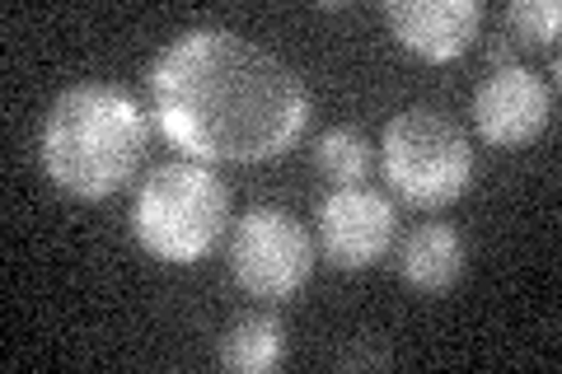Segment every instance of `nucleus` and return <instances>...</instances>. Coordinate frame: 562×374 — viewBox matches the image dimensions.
I'll use <instances>...</instances> for the list:
<instances>
[{"mask_svg": "<svg viewBox=\"0 0 562 374\" xmlns=\"http://www.w3.org/2000/svg\"><path fill=\"white\" fill-rule=\"evenodd\" d=\"M286 361V328L277 314H239L221 332V365L235 374H268Z\"/></svg>", "mask_w": 562, "mask_h": 374, "instance_id": "nucleus-10", "label": "nucleus"}, {"mask_svg": "<svg viewBox=\"0 0 562 374\" xmlns=\"http://www.w3.org/2000/svg\"><path fill=\"white\" fill-rule=\"evenodd\" d=\"M384 24L394 38L427 61H454L473 47L483 29L479 0H390L384 5Z\"/></svg>", "mask_w": 562, "mask_h": 374, "instance_id": "nucleus-8", "label": "nucleus"}, {"mask_svg": "<svg viewBox=\"0 0 562 374\" xmlns=\"http://www.w3.org/2000/svg\"><path fill=\"white\" fill-rule=\"evenodd\" d=\"M384 178L408 206H450L473 183V150L469 136L441 109H403L390 117L380 140Z\"/></svg>", "mask_w": 562, "mask_h": 374, "instance_id": "nucleus-4", "label": "nucleus"}, {"mask_svg": "<svg viewBox=\"0 0 562 374\" xmlns=\"http://www.w3.org/2000/svg\"><path fill=\"white\" fill-rule=\"evenodd\" d=\"M394 202L375 188H333L319 202V248L338 272H361L394 248Z\"/></svg>", "mask_w": 562, "mask_h": 374, "instance_id": "nucleus-6", "label": "nucleus"}, {"mask_svg": "<svg viewBox=\"0 0 562 374\" xmlns=\"http://www.w3.org/2000/svg\"><path fill=\"white\" fill-rule=\"evenodd\" d=\"M314 272L310 229L281 206L244 211L231 229V276L258 299H286Z\"/></svg>", "mask_w": 562, "mask_h": 374, "instance_id": "nucleus-5", "label": "nucleus"}, {"mask_svg": "<svg viewBox=\"0 0 562 374\" xmlns=\"http://www.w3.org/2000/svg\"><path fill=\"white\" fill-rule=\"evenodd\" d=\"M506 24L525 47H558L562 5L558 0H516V5H506Z\"/></svg>", "mask_w": 562, "mask_h": 374, "instance_id": "nucleus-12", "label": "nucleus"}, {"mask_svg": "<svg viewBox=\"0 0 562 374\" xmlns=\"http://www.w3.org/2000/svg\"><path fill=\"white\" fill-rule=\"evenodd\" d=\"M398 272L413 291L441 295L464 276V239L454 225H417L398 248Z\"/></svg>", "mask_w": 562, "mask_h": 374, "instance_id": "nucleus-9", "label": "nucleus"}, {"mask_svg": "<svg viewBox=\"0 0 562 374\" xmlns=\"http://www.w3.org/2000/svg\"><path fill=\"white\" fill-rule=\"evenodd\" d=\"M473 122L487 146L520 150L530 140L543 136V127L553 122V89L543 84L539 70L530 66H492L487 80L473 94Z\"/></svg>", "mask_w": 562, "mask_h": 374, "instance_id": "nucleus-7", "label": "nucleus"}, {"mask_svg": "<svg viewBox=\"0 0 562 374\" xmlns=\"http://www.w3.org/2000/svg\"><path fill=\"white\" fill-rule=\"evenodd\" d=\"M136 239L165 262H198L231 229V188L202 159L155 165L136 188Z\"/></svg>", "mask_w": 562, "mask_h": 374, "instance_id": "nucleus-3", "label": "nucleus"}, {"mask_svg": "<svg viewBox=\"0 0 562 374\" xmlns=\"http://www.w3.org/2000/svg\"><path fill=\"white\" fill-rule=\"evenodd\" d=\"M150 146L146 109L132 89L90 80L70 84L43 122V169L61 192L80 202H103L132 183Z\"/></svg>", "mask_w": 562, "mask_h": 374, "instance_id": "nucleus-2", "label": "nucleus"}, {"mask_svg": "<svg viewBox=\"0 0 562 374\" xmlns=\"http://www.w3.org/2000/svg\"><path fill=\"white\" fill-rule=\"evenodd\" d=\"M150 109L202 165H258L295 146L310 117L301 76L235 29H188L150 61Z\"/></svg>", "mask_w": 562, "mask_h": 374, "instance_id": "nucleus-1", "label": "nucleus"}, {"mask_svg": "<svg viewBox=\"0 0 562 374\" xmlns=\"http://www.w3.org/2000/svg\"><path fill=\"white\" fill-rule=\"evenodd\" d=\"M314 169H319L333 188H361L375 169V146L357 127H328L314 146Z\"/></svg>", "mask_w": 562, "mask_h": 374, "instance_id": "nucleus-11", "label": "nucleus"}]
</instances>
